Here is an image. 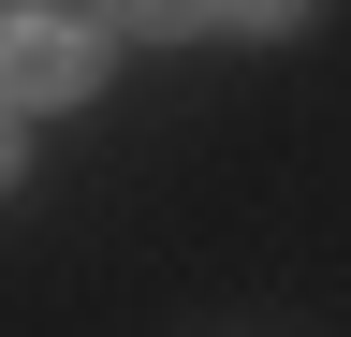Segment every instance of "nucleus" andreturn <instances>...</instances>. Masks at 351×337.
<instances>
[{"label":"nucleus","mask_w":351,"mask_h":337,"mask_svg":"<svg viewBox=\"0 0 351 337\" xmlns=\"http://www.w3.org/2000/svg\"><path fill=\"white\" fill-rule=\"evenodd\" d=\"M117 30H161L176 45V30H205V0H117Z\"/></svg>","instance_id":"2"},{"label":"nucleus","mask_w":351,"mask_h":337,"mask_svg":"<svg viewBox=\"0 0 351 337\" xmlns=\"http://www.w3.org/2000/svg\"><path fill=\"white\" fill-rule=\"evenodd\" d=\"M219 15H249V30H293V15H307V0H219Z\"/></svg>","instance_id":"3"},{"label":"nucleus","mask_w":351,"mask_h":337,"mask_svg":"<svg viewBox=\"0 0 351 337\" xmlns=\"http://www.w3.org/2000/svg\"><path fill=\"white\" fill-rule=\"evenodd\" d=\"M0 73H15V103H88L103 89V30L73 15V0H15V30H0Z\"/></svg>","instance_id":"1"}]
</instances>
